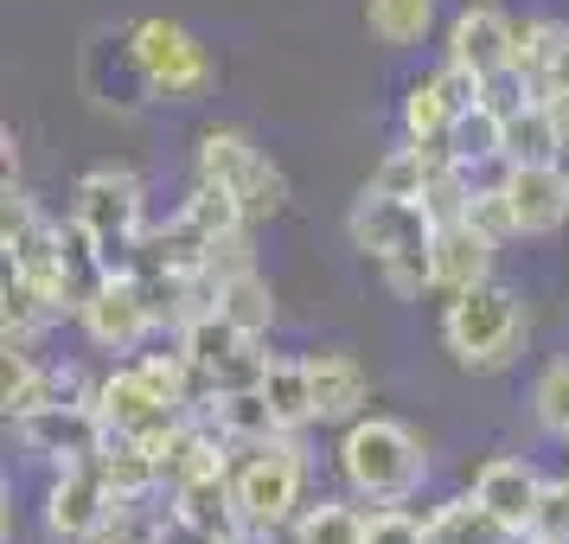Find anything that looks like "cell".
I'll return each mask as SVG.
<instances>
[{"instance_id": "cell-1", "label": "cell", "mask_w": 569, "mask_h": 544, "mask_svg": "<svg viewBox=\"0 0 569 544\" xmlns=\"http://www.w3.org/2000/svg\"><path fill=\"white\" fill-rule=\"evenodd\" d=\"M346 237H352V250L371 263V276L397 301L436 295V276H429V237H436V225H429V211L416 199H385V192L365 186V199L346 218Z\"/></svg>"}, {"instance_id": "cell-2", "label": "cell", "mask_w": 569, "mask_h": 544, "mask_svg": "<svg viewBox=\"0 0 569 544\" xmlns=\"http://www.w3.org/2000/svg\"><path fill=\"white\" fill-rule=\"evenodd\" d=\"M525 339H531V320H525L512 288L492 283V276L473 283V288H455L448 308H441V346H448L455 365L473 372V378L512 372L518 353H525Z\"/></svg>"}, {"instance_id": "cell-3", "label": "cell", "mask_w": 569, "mask_h": 544, "mask_svg": "<svg viewBox=\"0 0 569 544\" xmlns=\"http://www.w3.org/2000/svg\"><path fill=\"white\" fill-rule=\"evenodd\" d=\"M339 474L371 506H403L422 487V474H429V448H422V436H416L410 423L365 411L339 436Z\"/></svg>"}, {"instance_id": "cell-4", "label": "cell", "mask_w": 569, "mask_h": 544, "mask_svg": "<svg viewBox=\"0 0 569 544\" xmlns=\"http://www.w3.org/2000/svg\"><path fill=\"white\" fill-rule=\"evenodd\" d=\"M71 231L83 237V250L97 257V269H122L134 250L148 244V192L129 167H90L71 192Z\"/></svg>"}, {"instance_id": "cell-5", "label": "cell", "mask_w": 569, "mask_h": 544, "mask_svg": "<svg viewBox=\"0 0 569 544\" xmlns=\"http://www.w3.org/2000/svg\"><path fill=\"white\" fill-rule=\"evenodd\" d=\"M231 487H237V518L243 532H262L276 538L295 525L301 513V487H308V455L295 436H269L257 448H243V462L231 467Z\"/></svg>"}, {"instance_id": "cell-6", "label": "cell", "mask_w": 569, "mask_h": 544, "mask_svg": "<svg viewBox=\"0 0 569 544\" xmlns=\"http://www.w3.org/2000/svg\"><path fill=\"white\" fill-rule=\"evenodd\" d=\"M129 52L141 65V83H148V103H199L211 83H218V65H211L206 39L167 13H141L129 27Z\"/></svg>"}, {"instance_id": "cell-7", "label": "cell", "mask_w": 569, "mask_h": 544, "mask_svg": "<svg viewBox=\"0 0 569 544\" xmlns=\"http://www.w3.org/2000/svg\"><path fill=\"white\" fill-rule=\"evenodd\" d=\"M192 180L224 186L237 206H243L250 225H269V218L288 211V174L262 155L243 129H206L199 135V148H192Z\"/></svg>"}, {"instance_id": "cell-8", "label": "cell", "mask_w": 569, "mask_h": 544, "mask_svg": "<svg viewBox=\"0 0 569 544\" xmlns=\"http://www.w3.org/2000/svg\"><path fill=\"white\" fill-rule=\"evenodd\" d=\"M78 320H83V334H90V346H103V353H134V346L160 327L154 295H148V283H141L134 263L103 269L97 283L83 288Z\"/></svg>"}, {"instance_id": "cell-9", "label": "cell", "mask_w": 569, "mask_h": 544, "mask_svg": "<svg viewBox=\"0 0 569 544\" xmlns=\"http://www.w3.org/2000/svg\"><path fill=\"white\" fill-rule=\"evenodd\" d=\"M109 513H116V487L103 474V448L58 467L52 493H46V532L58 544H90L109 525Z\"/></svg>"}, {"instance_id": "cell-10", "label": "cell", "mask_w": 569, "mask_h": 544, "mask_svg": "<svg viewBox=\"0 0 569 544\" xmlns=\"http://www.w3.org/2000/svg\"><path fill=\"white\" fill-rule=\"evenodd\" d=\"M499 186L512 199L518 237H550L569 225V160H512Z\"/></svg>"}, {"instance_id": "cell-11", "label": "cell", "mask_w": 569, "mask_h": 544, "mask_svg": "<svg viewBox=\"0 0 569 544\" xmlns=\"http://www.w3.org/2000/svg\"><path fill=\"white\" fill-rule=\"evenodd\" d=\"M97 416H103V436H154L160 423H173V416H186V411H173L167 397L154 390V378L141 372V359L134 365H122V372H109L103 385H97Z\"/></svg>"}, {"instance_id": "cell-12", "label": "cell", "mask_w": 569, "mask_h": 544, "mask_svg": "<svg viewBox=\"0 0 569 544\" xmlns=\"http://www.w3.org/2000/svg\"><path fill=\"white\" fill-rule=\"evenodd\" d=\"M538 500H543L538 467L518 462V455H492V462H480V474H473V506H480L492 525H506V532H531Z\"/></svg>"}, {"instance_id": "cell-13", "label": "cell", "mask_w": 569, "mask_h": 544, "mask_svg": "<svg viewBox=\"0 0 569 544\" xmlns=\"http://www.w3.org/2000/svg\"><path fill=\"white\" fill-rule=\"evenodd\" d=\"M20 442L39 462H83L103 448V416H97V404H52V411L20 416Z\"/></svg>"}, {"instance_id": "cell-14", "label": "cell", "mask_w": 569, "mask_h": 544, "mask_svg": "<svg viewBox=\"0 0 569 544\" xmlns=\"http://www.w3.org/2000/svg\"><path fill=\"white\" fill-rule=\"evenodd\" d=\"M492 263H499V244H492L473 218L436 225V237H429V276H436V295H455V288L487 283Z\"/></svg>"}, {"instance_id": "cell-15", "label": "cell", "mask_w": 569, "mask_h": 544, "mask_svg": "<svg viewBox=\"0 0 569 544\" xmlns=\"http://www.w3.org/2000/svg\"><path fill=\"white\" fill-rule=\"evenodd\" d=\"M448 65H467V71H480V78H499V71H512V20L499 13V7H461L455 20H448Z\"/></svg>"}, {"instance_id": "cell-16", "label": "cell", "mask_w": 569, "mask_h": 544, "mask_svg": "<svg viewBox=\"0 0 569 544\" xmlns=\"http://www.w3.org/2000/svg\"><path fill=\"white\" fill-rule=\"evenodd\" d=\"M167 493H173V525H180L192 544H211V538H231V532H243V518H237L231 467H224V474H199V481L167 487Z\"/></svg>"}, {"instance_id": "cell-17", "label": "cell", "mask_w": 569, "mask_h": 544, "mask_svg": "<svg viewBox=\"0 0 569 544\" xmlns=\"http://www.w3.org/2000/svg\"><path fill=\"white\" fill-rule=\"evenodd\" d=\"M313 423H359L371 404V372L352 353H308Z\"/></svg>"}, {"instance_id": "cell-18", "label": "cell", "mask_w": 569, "mask_h": 544, "mask_svg": "<svg viewBox=\"0 0 569 544\" xmlns=\"http://www.w3.org/2000/svg\"><path fill=\"white\" fill-rule=\"evenodd\" d=\"M199 416H206L218 436L231 442V448H257V442L282 436V423H276V411H269V397H262V385H243V390H211L206 404H199Z\"/></svg>"}, {"instance_id": "cell-19", "label": "cell", "mask_w": 569, "mask_h": 544, "mask_svg": "<svg viewBox=\"0 0 569 544\" xmlns=\"http://www.w3.org/2000/svg\"><path fill=\"white\" fill-rule=\"evenodd\" d=\"M563 65H569V27L563 20H512V71L531 83V97H543Z\"/></svg>"}, {"instance_id": "cell-20", "label": "cell", "mask_w": 569, "mask_h": 544, "mask_svg": "<svg viewBox=\"0 0 569 544\" xmlns=\"http://www.w3.org/2000/svg\"><path fill=\"white\" fill-rule=\"evenodd\" d=\"M441 167H455V160H448V141H410V135H403V148H390V155L378 160L371 192H385V199H422Z\"/></svg>"}, {"instance_id": "cell-21", "label": "cell", "mask_w": 569, "mask_h": 544, "mask_svg": "<svg viewBox=\"0 0 569 544\" xmlns=\"http://www.w3.org/2000/svg\"><path fill=\"white\" fill-rule=\"evenodd\" d=\"M563 155H569L563 122H557V109L543 103V97H531L525 109L506 116V167L512 160H563Z\"/></svg>"}, {"instance_id": "cell-22", "label": "cell", "mask_w": 569, "mask_h": 544, "mask_svg": "<svg viewBox=\"0 0 569 544\" xmlns=\"http://www.w3.org/2000/svg\"><path fill=\"white\" fill-rule=\"evenodd\" d=\"M262 397L282 423V436H301L313 423V385H308V359H276L269 353V372H262Z\"/></svg>"}, {"instance_id": "cell-23", "label": "cell", "mask_w": 569, "mask_h": 544, "mask_svg": "<svg viewBox=\"0 0 569 544\" xmlns=\"http://www.w3.org/2000/svg\"><path fill=\"white\" fill-rule=\"evenodd\" d=\"M180 225L199 237V244H224V237L250 231L243 206H237L224 186H211V180H192V192H186V206H180Z\"/></svg>"}, {"instance_id": "cell-24", "label": "cell", "mask_w": 569, "mask_h": 544, "mask_svg": "<svg viewBox=\"0 0 569 544\" xmlns=\"http://www.w3.org/2000/svg\"><path fill=\"white\" fill-rule=\"evenodd\" d=\"M365 27L378 46L403 52V46H422L429 27H436V0H365Z\"/></svg>"}, {"instance_id": "cell-25", "label": "cell", "mask_w": 569, "mask_h": 544, "mask_svg": "<svg viewBox=\"0 0 569 544\" xmlns=\"http://www.w3.org/2000/svg\"><path fill=\"white\" fill-rule=\"evenodd\" d=\"M455 116H461V109L448 97L441 71H429V78H416L410 90H403V135H410V141H448Z\"/></svg>"}, {"instance_id": "cell-26", "label": "cell", "mask_w": 569, "mask_h": 544, "mask_svg": "<svg viewBox=\"0 0 569 544\" xmlns=\"http://www.w3.org/2000/svg\"><path fill=\"white\" fill-rule=\"evenodd\" d=\"M218 314L224 320H237L243 334H269L276 327V288L262 283L257 269H243V276H231V283H218Z\"/></svg>"}, {"instance_id": "cell-27", "label": "cell", "mask_w": 569, "mask_h": 544, "mask_svg": "<svg viewBox=\"0 0 569 544\" xmlns=\"http://www.w3.org/2000/svg\"><path fill=\"white\" fill-rule=\"evenodd\" d=\"M295 544H365V513L346 506V500H320V506H301L295 525H288Z\"/></svg>"}, {"instance_id": "cell-28", "label": "cell", "mask_w": 569, "mask_h": 544, "mask_svg": "<svg viewBox=\"0 0 569 544\" xmlns=\"http://www.w3.org/2000/svg\"><path fill=\"white\" fill-rule=\"evenodd\" d=\"M46 320H58L52 301H46L39 288H27L20 276H7V288H0V339H7V346H32Z\"/></svg>"}, {"instance_id": "cell-29", "label": "cell", "mask_w": 569, "mask_h": 544, "mask_svg": "<svg viewBox=\"0 0 569 544\" xmlns=\"http://www.w3.org/2000/svg\"><path fill=\"white\" fill-rule=\"evenodd\" d=\"M531 416H538L543 436H563L569 442V359H550L531 385Z\"/></svg>"}, {"instance_id": "cell-30", "label": "cell", "mask_w": 569, "mask_h": 544, "mask_svg": "<svg viewBox=\"0 0 569 544\" xmlns=\"http://www.w3.org/2000/svg\"><path fill=\"white\" fill-rule=\"evenodd\" d=\"M365 544H429V518H416L410 506H378L365 513Z\"/></svg>"}, {"instance_id": "cell-31", "label": "cell", "mask_w": 569, "mask_h": 544, "mask_svg": "<svg viewBox=\"0 0 569 544\" xmlns=\"http://www.w3.org/2000/svg\"><path fill=\"white\" fill-rule=\"evenodd\" d=\"M525 538H538V544H569V481H543V500H538V513H531V532Z\"/></svg>"}, {"instance_id": "cell-32", "label": "cell", "mask_w": 569, "mask_h": 544, "mask_svg": "<svg viewBox=\"0 0 569 544\" xmlns=\"http://www.w3.org/2000/svg\"><path fill=\"white\" fill-rule=\"evenodd\" d=\"M543 103L557 109V122H563V141H569V65L550 78V90H543Z\"/></svg>"}, {"instance_id": "cell-33", "label": "cell", "mask_w": 569, "mask_h": 544, "mask_svg": "<svg viewBox=\"0 0 569 544\" xmlns=\"http://www.w3.org/2000/svg\"><path fill=\"white\" fill-rule=\"evenodd\" d=\"M90 544H134V538H122V532H109V525H103V532H97Z\"/></svg>"}, {"instance_id": "cell-34", "label": "cell", "mask_w": 569, "mask_h": 544, "mask_svg": "<svg viewBox=\"0 0 569 544\" xmlns=\"http://www.w3.org/2000/svg\"><path fill=\"white\" fill-rule=\"evenodd\" d=\"M563 481H569V474H563Z\"/></svg>"}]
</instances>
